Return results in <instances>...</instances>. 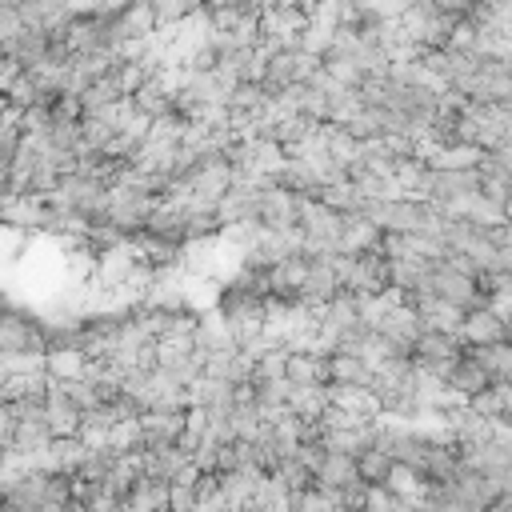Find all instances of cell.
I'll list each match as a JSON object with an SVG mask.
<instances>
[{
    "mask_svg": "<svg viewBox=\"0 0 512 512\" xmlns=\"http://www.w3.org/2000/svg\"><path fill=\"white\" fill-rule=\"evenodd\" d=\"M460 336L468 344H496V340H512V324L504 312H496L492 304L484 308H468L460 320Z\"/></svg>",
    "mask_w": 512,
    "mask_h": 512,
    "instance_id": "7a4b0ae2",
    "label": "cell"
},
{
    "mask_svg": "<svg viewBox=\"0 0 512 512\" xmlns=\"http://www.w3.org/2000/svg\"><path fill=\"white\" fill-rule=\"evenodd\" d=\"M392 468H396V460L380 444H364L356 452V476H360V484H388L392 480Z\"/></svg>",
    "mask_w": 512,
    "mask_h": 512,
    "instance_id": "3957f363",
    "label": "cell"
},
{
    "mask_svg": "<svg viewBox=\"0 0 512 512\" xmlns=\"http://www.w3.org/2000/svg\"><path fill=\"white\" fill-rule=\"evenodd\" d=\"M464 348H468V340L460 336V328H432V324H424L420 336L412 340L408 356H412V364H416L420 372L444 376V368H448Z\"/></svg>",
    "mask_w": 512,
    "mask_h": 512,
    "instance_id": "6da1fadb",
    "label": "cell"
},
{
    "mask_svg": "<svg viewBox=\"0 0 512 512\" xmlns=\"http://www.w3.org/2000/svg\"><path fill=\"white\" fill-rule=\"evenodd\" d=\"M468 404H472L480 416H488V420L512 416V380H492V384H484Z\"/></svg>",
    "mask_w": 512,
    "mask_h": 512,
    "instance_id": "277c9868",
    "label": "cell"
}]
</instances>
